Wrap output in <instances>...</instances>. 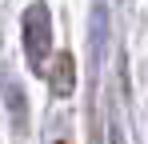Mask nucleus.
Here are the masks:
<instances>
[{
    "label": "nucleus",
    "mask_w": 148,
    "mask_h": 144,
    "mask_svg": "<svg viewBox=\"0 0 148 144\" xmlns=\"http://www.w3.org/2000/svg\"><path fill=\"white\" fill-rule=\"evenodd\" d=\"M48 84H52V92H60V96H68L72 92V84H76V76H72V52H56V60L48 64Z\"/></svg>",
    "instance_id": "nucleus-2"
},
{
    "label": "nucleus",
    "mask_w": 148,
    "mask_h": 144,
    "mask_svg": "<svg viewBox=\"0 0 148 144\" xmlns=\"http://www.w3.org/2000/svg\"><path fill=\"white\" fill-rule=\"evenodd\" d=\"M52 16L44 4H32L24 12V52H28V68L32 72H48V52H52Z\"/></svg>",
    "instance_id": "nucleus-1"
}]
</instances>
